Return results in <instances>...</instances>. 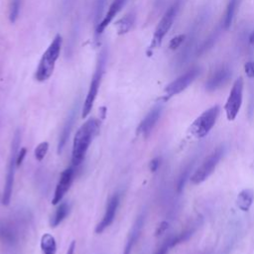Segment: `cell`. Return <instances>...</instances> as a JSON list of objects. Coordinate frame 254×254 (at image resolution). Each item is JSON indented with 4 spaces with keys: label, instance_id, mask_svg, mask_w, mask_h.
Returning <instances> with one entry per match:
<instances>
[{
    "label": "cell",
    "instance_id": "19",
    "mask_svg": "<svg viewBox=\"0 0 254 254\" xmlns=\"http://www.w3.org/2000/svg\"><path fill=\"white\" fill-rule=\"evenodd\" d=\"M40 247L42 254H56L57 253V242L55 237L50 233H45L41 237Z\"/></svg>",
    "mask_w": 254,
    "mask_h": 254
},
{
    "label": "cell",
    "instance_id": "21",
    "mask_svg": "<svg viewBox=\"0 0 254 254\" xmlns=\"http://www.w3.org/2000/svg\"><path fill=\"white\" fill-rule=\"evenodd\" d=\"M239 1L240 0H229L226 10H225V14H224V19H223V27L224 29H228L234 19L235 13L237 11L238 5H239Z\"/></svg>",
    "mask_w": 254,
    "mask_h": 254
},
{
    "label": "cell",
    "instance_id": "15",
    "mask_svg": "<svg viewBox=\"0 0 254 254\" xmlns=\"http://www.w3.org/2000/svg\"><path fill=\"white\" fill-rule=\"evenodd\" d=\"M231 71L228 66H220L209 76L205 82V89L207 91H214L223 86L230 78Z\"/></svg>",
    "mask_w": 254,
    "mask_h": 254
},
{
    "label": "cell",
    "instance_id": "31",
    "mask_svg": "<svg viewBox=\"0 0 254 254\" xmlns=\"http://www.w3.org/2000/svg\"><path fill=\"white\" fill-rule=\"evenodd\" d=\"M75 240H72L71 242H70V244H69V246H68V248H67V250H66V253L65 254H74V252H75Z\"/></svg>",
    "mask_w": 254,
    "mask_h": 254
},
{
    "label": "cell",
    "instance_id": "6",
    "mask_svg": "<svg viewBox=\"0 0 254 254\" xmlns=\"http://www.w3.org/2000/svg\"><path fill=\"white\" fill-rule=\"evenodd\" d=\"M220 113L219 105H213L203 111L190 125V132L195 138L205 137L214 126Z\"/></svg>",
    "mask_w": 254,
    "mask_h": 254
},
{
    "label": "cell",
    "instance_id": "30",
    "mask_svg": "<svg viewBox=\"0 0 254 254\" xmlns=\"http://www.w3.org/2000/svg\"><path fill=\"white\" fill-rule=\"evenodd\" d=\"M160 166V159L159 158H155L153 159L151 162H150V170L152 172H155L157 171V169L159 168Z\"/></svg>",
    "mask_w": 254,
    "mask_h": 254
},
{
    "label": "cell",
    "instance_id": "26",
    "mask_svg": "<svg viewBox=\"0 0 254 254\" xmlns=\"http://www.w3.org/2000/svg\"><path fill=\"white\" fill-rule=\"evenodd\" d=\"M105 2L106 0H96L95 1V8H94V17H95V21H96V24L98 25V21H99V18L103 12V7L105 5Z\"/></svg>",
    "mask_w": 254,
    "mask_h": 254
},
{
    "label": "cell",
    "instance_id": "25",
    "mask_svg": "<svg viewBox=\"0 0 254 254\" xmlns=\"http://www.w3.org/2000/svg\"><path fill=\"white\" fill-rule=\"evenodd\" d=\"M187 36L185 34H181L176 36L175 38H173L169 44V47L171 50H176L178 48H180L185 42H186Z\"/></svg>",
    "mask_w": 254,
    "mask_h": 254
},
{
    "label": "cell",
    "instance_id": "28",
    "mask_svg": "<svg viewBox=\"0 0 254 254\" xmlns=\"http://www.w3.org/2000/svg\"><path fill=\"white\" fill-rule=\"evenodd\" d=\"M26 154H27V149L25 147H22L19 149L18 151V154H17V167H20L26 157Z\"/></svg>",
    "mask_w": 254,
    "mask_h": 254
},
{
    "label": "cell",
    "instance_id": "11",
    "mask_svg": "<svg viewBox=\"0 0 254 254\" xmlns=\"http://www.w3.org/2000/svg\"><path fill=\"white\" fill-rule=\"evenodd\" d=\"M119 203H120V194L118 192H116L108 199V201L106 203L104 214H103L101 220L95 226V232L97 234L102 233L107 227H109L112 224V222L115 219L116 212L119 207Z\"/></svg>",
    "mask_w": 254,
    "mask_h": 254
},
{
    "label": "cell",
    "instance_id": "18",
    "mask_svg": "<svg viewBox=\"0 0 254 254\" xmlns=\"http://www.w3.org/2000/svg\"><path fill=\"white\" fill-rule=\"evenodd\" d=\"M69 209H70V206H69L68 202L61 201L58 204V207H57L53 217L51 218V226L57 227L58 225H60L65 219V217L68 215Z\"/></svg>",
    "mask_w": 254,
    "mask_h": 254
},
{
    "label": "cell",
    "instance_id": "14",
    "mask_svg": "<svg viewBox=\"0 0 254 254\" xmlns=\"http://www.w3.org/2000/svg\"><path fill=\"white\" fill-rule=\"evenodd\" d=\"M144 223H145V214L141 213L136 218L133 225L131 226V229L129 231V234L127 236V240H126V243L124 246L123 254H131L132 253L133 248L136 246V244L141 236V233H142V230L144 227Z\"/></svg>",
    "mask_w": 254,
    "mask_h": 254
},
{
    "label": "cell",
    "instance_id": "16",
    "mask_svg": "<svg viewBox=\"0 0 254 254\" xmlns=\"http://www.w3.org/2000/svg\"><path fill=\"white\" fill-rule=\"evenodd\" d=\"M126 1L127 0H113L112 1V3L110 4V6H109V8H108V10L106 12V14L102 18V20L98 23V25L96 26V30H95L96 37L100 36L103 33L105 28L113 21L115 16L123 8V6L125 5Z\"/></svg>",
    "mask_w": 254,
    "mask_h": 254
},
{
    "label": "cell",
    "instance_id": "20",
    "mask_svg": "<svg viewBox=\"0 0 254 254\" xmlns=\"http://www.w3.org/2000/svg\"><path fill=\"white\" fill-rule=\"evenodd\" d=\"M135 18H136L135 13L130 12V13L126 14L124 17H122L120 20H118L116 23L117 33L119 35L127 34L133 27V25L135 23Z\"/></svg>",
    "mask_w": 254,
    "mask_h": 254
},
{
    "label": "cell",
    "instance_id": "33",
    "mask_svg": "<svg viewBox=\"0 0 254 254\" xmlns=\"http://www.w3.org/2000/svg\"><path fill=\"white\" fill-rule=\"evenodd\" d=\"M249 42H250L252 45H254V32H252V33L250 34V36H249Z\"/></svg>",
    "mask_w": 254,
    "mask_h": 254
},
{
    "label": "cell",
    "instance_id": "3",
    "mask_svg": "<svg viewBox=\"0 0 254 254\" xmlns=\"http://www.w3.org/2000/svg\"><path fill=\"white\" fill-rule=\"evenodd\" d=\"M62 42V36L60 34L56 35L50 46L47 48L46 52L43 54L35 72V78L38 81H46L53 74L56 62L59 59L61 53Z\"/></svg>",
    "mask_w": 254,
    "mask_h": 254
},
{
    "label": "cell",
    "instance_id": "4",
    "mask_svg": "<svg viewBox=\"0 0 254 254\" xmlns=\"http://www.w3.org/2000/svg\"><path fill=\"white\" fill-rule=\"evenodd\" d=\"M20 146V133L16 132L12 144H11V150L10 155L8 159L7 164V171H6V177H5V183L3 188V194H2V203L4 205H9L12 192H13V186H14V179H15V170L17 168V154L19 151Z\"/></svg>",
    "mask_w": 254,
    "mask_h": 254
},
{
    "label": "cell",
    "instance_id": "17",
    "mask_svg": "<svg viewBox=\"0 0 254 254\" xmlns=\"http://www.w3.org/2000/svg\"><path fill=\"white\" fill-rule=\"evenodd\" d=\"M254 200V191L251 189L242 190L236 198V203L242 211H248Z\"/></svg>",
    "mask_w": 254,
    "mask_h": 254
},
{
    "label": "cell",
    "instance_id": "5",
    "mask_svg": "<svg viewBox=\"0 0 254 254\" xmlns=\"http://www.w3.org/2000/svg\"><path fill=\"white\" fill-rule=\"evenodd\" d=\"M183 0H175L173 2V4L167 9V11L165 12V14L163 15L162 19L160 20L158 26L155 29L150 47H149V51H153L154 49L158 48L161 46L163 39L165 38V36L167 35V33L170 31L171 27L173 26V23L180 11L181 5H182Z\"/></svg>",
    "mask_w": 254,
    "mask_h": 254
},
{
    "label": "cell",
    "instance_id": "24",
    "mask_svg": "<svg viewBox=\"0 0 254 254\" xmlns=\"http://www.w3.org/2000/svg\"><path fill=\"white\" fill-rule=\"evenodd\" d=\"M49 143L47 141H44V142H41L37 145L35 151H34V154H35V158L37 161L41 162L44 160V158L46 157L48 151H49Z\"/></svg>",
    "mask_w": 254,
    "mask_h": 254
},
{
    "label": "cell",
    "instance_id": "32",
    "mask_svg": "<svg viewBox=\"0 0 254 254\" xmlns=\"http://www.w3.org/2000/svg\"><path fill=\"white\" fill-rule=\"evenodd\" d=\"M167 227H168V223H167V222H162V223H161V225H160V226H159V228H158L157 235H159V234H161L162 232H164V231H165V229H167Z\"/></svg>",
    "mask_w": 254,
    "mask_h": 254
},
{
    "label": "cell",
    "instance_id": "12",
    "mask_svg": "<svg viewBox=\"0 0 254 254\" xmlns=\"http://www.w3.org/2000/svg\"><path fill=\"white\" fill-rule=\"evenodd\" d=\"M78 109H79V100H76V102H74L73 106L70 108L61 131L60 137H59V142H58V153H62V151L64 150L66 141L69 138V135L71 133V130L73 128V125L76 121V116L78 113Z\"/></svg>",
    "mask_w": 254,
    "mask_h": 254
},
{
    "label": "cell",
    "instance_id": "10",
    "mask_svg": "<svg viewBox=\"0 0 254 254\" xmlns=\"http://www.w3.org/2000/svg\"><path fill=\"white\" fill-rule=\"evenodd\" d=\"M74 175H75V167L70 166L66 169H64L58 181V184L55 189L54 196L52 199V202L54 205H58L65 195V193L68 191L73 180H74Z\"/></svg>",
    "mask_w": 254,
    "mask_h": 254
},
{
    "label": "cell",
    "instance_id": "27",
    "mask_svg": "<svg viewBox=\"0 0 254 254\" xmlns=\"http://www.w3.org/2000/svg\"><path fill=\"white\" fill-rule=\"evenodd\" d=\"M244 71L250 78H254V62H248L244 64Z\"/></svg>",
    "mask_w": 254,
    "mask_h": 254
},
{
    "label": "cell",
    "instance_id": "2",
    "mask_svg": "<svg viewBox=\"0 0 254 254\" xmlns=\"http://www.w3.org/2000/svg\"><path fill=\"white\" fill-rule=\"evenodd\" d=\"M107 59H108V51L106 48H103L100 53L98 54L97 57V61H96V64H95V69L93 71L90 83H89V87L82 105V110H81V116L82 118H85L91 111L93 104L95 102L101 81H102V77L105 71V67H106V64H107Z\"/></svg>",
    "mask_w": 254,
    "mask_h": 254
},
{
    "label": "cell",
    "instance_id": "7",
    "mask_svg": "<svg viewBox=\"0 0 254 254\" xmlns=\"http://www.w3.org/2000/svg\"><path fill=\"white\" fill-rule=\"evenodd\" d=\"M225 152V147L220 145L216 147L200 164L196 171L190 177V182L193 185H198L204 182L215 170L219 161Z\"/></svg>",
    "mask_w": 254,
    "mask_h": 254
},
{
    "label": "cell",
    "instance_id": "8",
    "mask_svg": "<svg viewBox=\"0 0 254 254\" xmlns=\"http://www.w3.org/2000/svg\"><path fill=\"white\" fill-rule=\"evenodd\" d=\"M243 78L240 76L234 81L229 92L228 98L226 100V103L224 105L226 117L229 121H233L240 110L243 99Z\"/></svg>",
    "mask_w": 254,
    "mask_h": 254
},
{
    "label": "cell",
    "instance_id": "13",
    "mask_svg": "<svg viewBox=\"0 0 254 254\" xmlns=\"http://www.w3.org/2000/svg\"><path fill=\"white\" fill-rule=\"evenodd\" d=\"M163 111V105L161 103L156 104L146 115L145 117L142 119V121L140 122V124L138 125L137 128V134H141L144 137H147L151 131L153 130V128L155 127V125L157 124L158 120L161 117Z\"/></svg>",
    "mask_w": 254,
    "mask_h": 254
},
{
    "label": "cell",
    "instance_id": "29",
    "mask_svg": "<svg viewBox=\"0 0 254 254\" xmlns=\"http://www.w3.org/2000/svg\"><path fill=\"white\" fill-rule=\"evenodd\" d=\"M169 248H171V246H170L169 240H167V241L158 249V251L156 252V254H168Z\"/></svg>",
    "mask_w": 254,
    "mask_h": 254
},
{
    "label": "cell",
    "instance_id": "22",
    "mask_svg": "<svg viewBox=\"0 0 254 254\" xmlns=\"http://www.w3.org/2000/svg\"><path fill=\"white\" fill-rule=\"evenodd\" d=\"M194 231H195V227L190 226V228H187L186 230H184V231L181 232L180 234L176 235L175 237L170 238V239H169L170 246L173 247V246H175V245H177V244H180V243H182V242H185V241L189 240L190 237L193 234Z\"/></svg>",
    "mask_w": 254,
    "mask_h": 254
},
{
    "label": "cell",
    "instance_id": "9",
    "mask_svg": "<svg viewBox=\"0 0 254 254\" xmlns=\"http://www.w3.org/2000/svg\"><path fill=\"white\" fill-rule=\"evenodd\" d=\"M200 68L197 66L191 67L190 69L187 70L185 73L177 77L171 83H169L165 88V99H169L170 97L184 91L190 84L193 82V80L199 75Z\"/></svg>",
    "mask_w": 254,
    "mask_h": 254
},
{
    "label": "cell",
    "instance_id": "1",
    "mask_svg": "<svg viewBox=\"0 0 254 254\" xmlns=\"http://www.w3.org/2000/svg\"><path fill=\"white\" fill-rule=\"evenodd\" d=\"M99 129L100 121L96 118H89L77 129L72 142L71 166L76 168L82 163Z\"/></svg>",
    "mask_w": 254,
    "mask_h": 254
},
{
    "label": "cell",
    "instance_id": "23",
    "mask_svg": "<svg viewBox=\"0 0 254 254\" xmlns=\"http://www.w3.org/2000/svg\"><path fill=\"white\" fill-rule=\"evenodd\" d=\"M22 1L23 0H11L9 6V20L11 23H15L18 19Z\"/></svg>",
    "mask_w": 254,
    "mask_h": 254
}]
</instances>
